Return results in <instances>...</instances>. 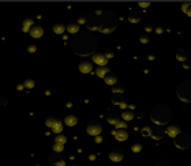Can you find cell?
I'll return each instance as SVG.
<instances>
[{
	"instance_id": "cell-28",
	"label": "cell",
	"mask_w": 191,
	"mask_h": 166,
	"mask_svg": "<svg viewBox=\"0 0 191 166\" xmlns=\"http://www.w3.org/2000/svg\"><path fill=\"white\" fill-rule=\"evenodd\" d=\"M115 127H116V129H126V121H123V120H119L116 124H115Z\"/></svg>"
},
{
	"instance_id": "cell-16",
	"label": "cell",
	"mask_w": 191,
	"mask_h": 166,
	"mask_svg": "<svg viewBox=\"0 0 191 166\" xmlns=\"http://www.w3.org/2000/svg\"><path fill=\"white\" fill-rule=\"evenodd\" d=\"M52 29L56 34H62L63 31L66 30V26H64V23H62V22H56V23H53Z\"/></svg>"
},
{
	"instance_id": "cell-19",
	"label": "cell",
	"mask_w": 191,
	"mask_h": 166,
	"mask_svg": "<svg viewBox=\"0 0 191 166\" xmlns=\"http://www.w3.org/2000/svg\"><path fill=\"white\" fill-rule=\"evenodd\" d=\"M122 117L124 118V121H128V120H132L134 118V113H132L131 109H124L123 113H122Z\"/></svg>"
},
{
	"instance_id": "cell-6",
	"label": "cell",
	"mask_w": 191,
	"mask_h": 166,
	"mask_svg": "<svg viewBox=\"0 0 191 166\" xmlns=\"http://www.w3.org/2000/svg\"><path fill=\"white\" fill-rule=\"evenodd\" d=\"M93 61L96 64H98V67H103V66H107L108 59L104 52H96V53H93Z\"/></svg>"
},
{
	"instance_id": "cell-11",
	"label": "cell",
	"mask_w": 191,
	"mask_h": 166,
	"mask_svg": "<svg viewBox=\"0 0 191 166\" xmlns=\"http://www.w3.org/2000/svg\"><path fill=\"white\" fill-rule=\"evenodd\" d=\"M78 67H79V71L84 72V74H89V72H92V70H93V64L90 63L89 60H84V61H81Z\"/></svg>"
},
{
	"instance_id": "cell-23",
	"label": "cell",
	"mask_w": 191,
	"mask_h": 166,
	"mask_svg": "<svg viewBox=\"0 0 191 166\" xmlns=\"http://www.w3.org/2000/svg\"><path fill=\"white\" fill-rule=\"evenodd\" d=\"M112 90H113V93H123L124 86L122 85V83H115V85L112 86Z\"/></svg>"
},
{
	"instance_id": "cell-5",
	"label": "cell",
	"mask_w": 191,
	"mask_h": 166,
	"mask_svg": "<svg viewBox=\"0 0 191 166\" xmlns=\"http://www.w3.org/2000/svg\"><path fill=\"white\" fill-rule=\"evenodd\" d=\"M165 129L161 127V125H154V127H152L150 128V136H152L153 139H161L163 138V136L165 135Z\"/></svg>"
},
{
	"instance_id": "cell-12",
	"label": "cell",
	"mask_w": 191,
	"mask_h": 166,
	"mask_svg": "<svg viewBox=\"0 0 191 166\" xmlns=\"http://www.w3.org/2000/svg\"><path fill=\"white\" fill-rule=\"evenodd\" d=\"M66 29L70 33H77V31H79V25L77 21H68V23L66 25Z\"/></svg>"
},
{
	"instance_id": "cell-21",
	"label": "cell",
	"mask_w": 191,
	"mask_h": 166,
	"mask_svg": "<svg viewBox=\"0 0 191 166\" xmlns=\"http://www.w3.org/2000/svg\"><path fill=\"white\" fill-rule=\"evenodd\" d=\"M60 120H59V118H56V117H48V118H46V120H45V124H46V127H53V125H55V124H57V122H59Z\"/></svg>"
},
{
	"instance_id": "cell-36",
	"label": "cell",
	"mask_w": 191,
	"mask_h": 166,
	"mask_svg": "<svg viewBox=\"0 0 191 166\" xmlns=\"http://www.w3.org/2000/svg\"><path fill=\"white\" fill-rule=\"evenodd\" d=\"M183 67H184V68H190V67H191V61L186 60V61H184V64H183Z\"/></svg>"
},
{
	"instance_id": "cell-25",
	"label": "cell",
	"mask_w": 191,
	"mask_h": 166,
	"mask_svg": "<svg viewBox=\"0 0 191 166\" xmlns=\"http://www.w3.org/2000/svg\"><path fill=\"white\" fill-rule=\"evenodd\" d=\"M52 131H53V132H56L57 135H59V133H62V131H63V124L59 121L57 124H55V125L52 127Z\"/></svg>"
},
{
	"instance_id": "cell-10",
	"label": "cell",
	"mask_w": 191,
	"mask_h": 166,
	"mask_svg": "<svg viewBox=\"0 0 191 166\" xmlns=\"http://www.w3.org/2000/svg\"><path fill=\"white\" fill-rule=\"evenodd\" d=\"M29 33H30V35L33 38H40L44 34V29H42V26H40V25H33Z\"/></svg>"
},
{
	"instance_id": "cell-33",
	"label": "cell",
	"mask_w": 191,
	"mask_h": 166,
	"mask_svg": "<svg viewBox=\"0 0 191 166\" xmlns=\"http://www.w3.org/2000/svg\"><path fill=\"white\" fill-rule=\"evenodd\" d=\"M105 56H107V59H109V57H113V50H107L105 52Z\"/></svg>"
},
{
	"instance_id": "cell-20",
	"label": "cell",
	"mask_w": 191,
	"mask_h": 166,
	"mask_svg": "<svg viewBox=\"0 0 191 166\" xmlns=\"http://www.w3.org/2000/svg\"><path fill=\"white\" fill-rule=\"evenodd\" d=\"M31 26H33V19H30V18H26V19L23 21V30L25 31H30Z\"/></svg>"
},
{
	"instance_id": "cell-37",
	"label": "cell",
	"mask_w": 191,
	"mask_h": 166,
	"mask_svg": "<svg viewBox=\"0 0 191 166\" xmlns=\"http://www.w3.org/2000/svg\"><path fill=\"white\" fill-rule=\"evenodd\" d=\"M85 19H86L85 16H79V18H78V23H85V22H86Z\"/></svg>"
},
{
	"instance_id": "cell-39",
	"label": "cell",
	"mask_w": 191,
	"mask_h": 166,
	"mask_svg": "<svg viewBox=\"0 0 191 166\" xmlns=\"http://www.w3.org/2000/svg\"><path fill=\"white\" fill-rule=\"evenodd\" d=\"M149 4H150V3H147V2H146V3H145V2H141V3H139L141 7H149Z\"/></svg>"
},
{
	"instance_id": "cell-31",
	"label": "cell",
	"mask_w": 191,
	"mask_h": 166,
	"mask_svg": "<svg viewBox=\"0 0 191 166\" xmlns=\"http://www.w3.org/2000/svg\"><path fill=\"white\" fill-rule=\"evenodd\" d=\"M131 150L134 151V153H139V151L142 150V144H139V143H135V144H132Z\"/></svg>"
},
{
	"instance_id": "cell-32",
	"label": "cell",
	"mask_w": 191,
	"mask_h": 166,
	"mask_svg": "<svg viewBox=\"0 0 191 166\" xmlns=\"http://www.w3.org/2000/svg\"><path fill=\"white\" fill-rule=\"evenodd\" d=\"M141 42H143V44H146V42L147 41H149V37H147V34H142V35H141Z\"/></svg>"
},
{
	"instance_id": "cell-22",
	"label": "cell",
	"mask_w": 191,
	"mask_h": 166,
	"mask_svg": "<svg viewBox=\"0 0 191 166\" xmlns=\"http://www.w3.org/2000/svg\"><path fill=\"white\" fill-rule=\"evenodd\" d=\"M182 10L184 11V14H187L189 16H191V2L183 3V4H182Z\"/></svg>"
},
{
	"instance_id": "cell-43",
	"label": "cell",
	"mask_w": 191,
	"mask_h": 166,
	"mask_svg": "<svg viewBox=\"0 0 191 166\" xmlns=\"http://www.w3.org/2000/svg\"><path fill=\"white\" fill-rule=\"evenodd\" d=\"M33 166H38V165H33Z\"/></svg>"
},
{
	"instance_id": "cell-1",
	"label": "cell",
	"mask_w": 191,
	"mask_h": 166,
	"mask_svg": "<svg viewBox=\"0 0 191 166\" xmlns=\"http://www.w3.org/2000/svg\"><path fill=\"white\" fill-rule=\"evenodd\" d=\"M150 117L156 122V125H164L171 120L172 112L167 105H156L150 112Z\"/></svg>"
},
{
	"instance_id": "cell-2",
	"label": "cell",
	"mask_w": 191,
	"mask_h": 166,
	"mask_svg": "<svg viewBox=\"0 0 191 166\" xmlns=\"http://www.w3.org/2000/svg\"><path fill=\"white\" fill-rule=\"evenodd\" d=\"M178 97L183 102H191V81H184L178 87Z\"/></svg>"
},
{
	"instance_id": "cell-15",
	"label": "cell",
	"mask_w": 191,
	"mask_h": 166,
	"mask_svg": "<svg viewBox=\"0 0 191 166\" xmlns=\"http://www.w3.org/2000/svg\"><path fill=\"white\" fill-rule=\"evenodd\" d=\"M77 121H78V118L74 114H67L66 118H64V122H66V125H68V127H74L77 124Z\"/></svg>"
},
{
	"instance_id": "cell-42",
	"label": "cell",
	"mask_w": 191,
	"mask_h": 166,
	"mask_svg": "<svg viewBox=\"0 0 191 166\" xmlns=\"http://www.w3.org/2000/svg\"><path fill=\"white\" fill-rule=\"evenodd\" d=\"M71 166H79V165H77V164H74V165H71Z\"/></svg>"
},
{
	"instance_id": "cell-26",
	"label": "cell",
	"mask_w": 191,
	"mask_h": 166,
	"mask_svg": "<svg viewBox=\"0 0 191 166\" xmlns=\"http://www.w3.org/2000/svg\"><path fill=\"white\" fill-rule=\"evenodd\" d=\"M66 140H67V138L64 135H62V133H59V135L55 138V143H60V144H64L66 143Z\"/></svg>"
},
{
	"instance_id": "cell-29",
	"label": "cell",
	"mask_w": 191,
	"mask_h": 166,
	"mask_svg": "<svg viewBox=\"0 0 191 166\" xmlns=\"http://www.w3.org/2000/svg\"><path fill=\"white\" fill-rule=\"evenodd\" d=\"M112 101L115 104H120V105H122V104H123V102H122V101H123V97H122V94H116L112 98Z\"/></svg>"
},
{
	"instance_id": "cell-4",
	"label": "cell",
	"mask_w": 191,
	"mask_h": 166,
	"mask_svg": "<svg viewBox=\"0 0 191 166\" xmlns=\"http://www.w3.org/2000/svg\"><path fill=\"white\" fill-rule=\"evenodd\" d=\"M86 131H88V133L92 136H98L103 131V127L98 121H90L88 124V127H86Z\"/></svg>"
},
{
	"instance_id": "cell-8",
	"label": "cell",
	"mask_w": 191,
	"mask_h": 166,
	"mask_svg": "<svg viewBox=\"0 0 191 166\" xmlns=\"http://www.w3.org/2000/svg\"><path fill=\"white\" fill-rule=\"evenodd\" d=\"M165 131H167L168 136H171V138H176L179 133H182V128H180L179 124H172V125H169L168 129H165Z\"/></svg>"
},
{
	"instance_id": "cell-35",
	"label": "cell",
	"mask_w": 191,
	"mask_h": 166,
	"mask_svg": "<svg viewBox=\"0 0 191 166\" xmlns=\"http://www.w3.org/2000/svg\"><path fill=\"white\" fill-rule=\"evenodd\" d=\"M157 166H169V165H168V162H167V161L163 159V161H160V162H158Z\"/></svg>"
},
{
	"instance_id": "cell-9",
	"label": "cell",
	"mask_w": 191,
	"mask_h": 166,
	"mask_svg": "<svg viewBox=\"0 0 191 166\" xmlns=\"http://www.w3.org/2000/svg\"><path fill=\"white\" fill-rule=\"evenodd\" d=\"M112 133H113L115 138H116V140H119V142H124V140L128 138L127 129H115V131H112Z\"/></svg>"
},
{
	"instance_id": "cell-7",
	"label": "cell",
	"mask_w": 191,
	"mask_h": 166,
	"mask_svg": "<svg viewBox=\"0 0 191 166\" xmlns=\"http://www.w3.org/2000/svg\"><path fill=\"white\" fill-rule=\"evenodd\" d=\"M123 157H124L123 150H120V149H113V150H111V153H109V158L113 162H120L123 159Z\"/></svg>"
},
{
	"instance_id": "cell-38",
	"label": "cell",
	"mask_w": 191,
	"mask_h": 166,
	"mask_svg": "<svg viewBox=\"0 0 191 166\" xmlns=\"http://www.w3.org/2000/svg\"><path fill=\"white\" fill-rule=\"evenodd\" d=\"M27 49H29V52H34V50H36V46H34V45H29Z\"/></svg>"
},
{
	"instance_id": "cell-34",
	"label": "cell",
	"mask_w": 191,
	"mask_h": 166,
	"mask_svg": "<svg viewBox=\"0 0 191 166\" xmlns=\"http://www.w3.org/2000/svg\"><path fill=\"white\" fill-rule=\"evenodd\" d=\"M142 133L145 136H147V135H150V128L149 127H146V128H143V131H142Z\"/></svg>"
},
{
	"instance_id": "cell-3",
	"label": "cell",
	"mask_w": 191,
	"mask_h": 166,
	"mask_svg": "<svg viewBox=\"0 0 191 166\" xmlns=\"http://www.w3.org/2000/svg\"><path fill=\"white\" fill-rule=\"evenodd\" d=\"M190 144H191V138L187 133L182 132L175 138V146L178 147V149H187Z\"/></svg>"
},
{
	"instance_id": "cell-24",
	"label": "cell",
	"mask_w": 191,
	"mask_h": 166,
	"mask_svg": "<svg viewBox=\"0 0 191 166\" xmlns=\"http://www.w3.org/2000/svg\"><path fill=\"white\" fill-rule=\"evenodd\" d=\"M119 120H120V118H119L116 113H111L109 116H108V122H111V124H116Z\"/></svg>"
},
{
	"instance_id": "cell-40",
	"label": "cell",
	"mask_w": 191,
	"mask_h": 166,
	"mask_svg": "<svg viewBox=\"0 0 191 166\" xmlns=\"http://www.w3.org/2000/svg\"><path fill=\"white\" fill-rule=\"evenodd\" d=\"M55 166H64V162H63L62 159H60L59 162H56V164H55Z\"/></svg>"
},
{
	"instance_id": "cell-13",
	"label": "cell",
	"mask_w": 191,
	"mask_h": 166,
	"mask_svg": "<svg viewBox=\"0 0 191 166\" xmlns=\"http://www.w3.org/2000/svg\"><path fill=\"white\" fill-rule=\"evenodd\" d=\"M104 81H105V83H108V85H115L116 83V81H117V76H116V74H113L112 71H109L108 74L104 76Z\"/></svg>"
},
{
	"instance_id": "cell-18",
	"label": "cell",
	"mask_w": 191,
	"mask_h": 166,
	"mask_svg": "<svg viewBox=\"0 0 191 166\" xmlns=\"http://www.w3.org/2000/svg\"><path fill=\"white\" fill-rule=\"evenodd\" d=\"M187 57H189V53H187L186 49H180V50H178V53H176V59L180 61H186Z\"/></svg>"
},
{
	"instance_id": "cell-30",
	"label": "cell",
	"mask_w": 191,
	"mask_h": 166,
	"mask_svg": "<svg viewBox=\"0 0 191 166\" xmlns=\"http://www.w3.org/2000/svg\"><path fill=\"white\" fill-rule=\"evenodd\" d=\"M53 151H56V153H60V151H63V144L53 143Z\"/></svg>"
},
{
	"instance_id": "cell-14",
	"label": "cell",
	"mask_w": 191,
	"mask_h": 166,
	"mask_svg": "<svg viewBox=\"0 0 191 166\" xmlns=\"http://www.w3.org/2000/svg\"><path fill=\"white\" fill-rule=\"evenodd\" d=\"M128 19H130V22H132V23L139 22L141 21V12L136 11V10H132V11L128 14Z\"/></svg>"
},
{
	"instance_id": "cell-17",
	"label": "cell",
	"mask_w": 191,
	"mask_h": 166,
	"mask_svg": "<svg viewBox=\"0 0 191 166\" xmlns=\"http://www.w3.org/2000/svg\"><path fill=\"white\" fill-rule=\"evenodd\" d=\"M109 71H111V70H109V67H108V66H103V67H98V68H97L96 74L98 75L100 78H104Z\"/></svg>"
},
{
	"instance_id": "cell-41",
	"label": "cell",
	"mask_w": 191,
	"mask_h": 166,
	"mask_svg": "<svg viewBox=\"0 0 191 166\" xmlns=\"http://www.w3.org/2000/svg\"><path fill=\"white\" fill-rule=\"evenodd\" d=\"M96 142H97V143H101V142H103V139L100 138V136H97V138H96Z\"/></svg>"
},
{
	"instance_id": "cell-27",
	"label": "cell",
	"mask_w": 191,
	"mask_h": 166,
	"mask_svg": "<svg viewBox=\"0 0 191 166\" xmlns=\"http://www.w3.org/2000/svg\"><path fill=\"white\" fill-rule=\"evenodd\" d=\"M23 86H25V87H26L27 90H29V89H33V87H34V82L31 81V79H26V81L23 82Z\"/></svg>"
}]
</instances>
